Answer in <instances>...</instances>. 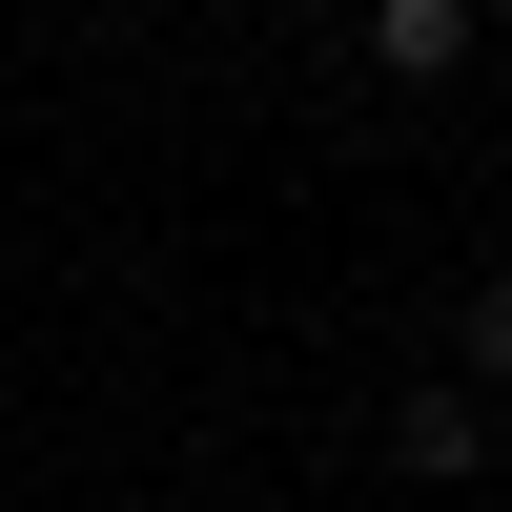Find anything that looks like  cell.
I'll list each match as a JSON object with an SVG mask.
<instances>
[{
  "instance_id": "obj_3",
  "label": "cell",
  "mask_w": 512,
  "mask_h": 512,
  "mask_svg": "<svg viewBox=\"0 0 512 512\" xmlns=\"http://www.w3.org/2000/svg\"><path fill=\"white\" fill-rule=\"evenodd\" d=\"M472 369H512V267H492V287H472Z\"/></svg>"
},
{
  "instance_id": "obj_2",
  "label": "cell",
  "mask_w": 512,
  "mask_h": 512,
  "mask_svg": "<svg viewBox=\"0 0 512 512\" xmlns=\"http://www.w3.org/2000/svg\"><path fill=\"white\" fill-rule=\"evenodd\" d=\"M390 451H410V472H431V492H451V472H472V451H492V431H472V390H410V410H390Z\"/></svg>"
},
{
  "instance_id": "obj_1",
  "label": "cell",
  "mask_w": 512,
  "mask_h": 512,
  "mask_svg": "<svg viewBox=\"0 0 512 512\" xmlns=\"http://www.w3.org/2000/svg\"><path fill=\"white\" fill-rule=\"evenodd\" d=\"M369 62H390V82H451V62H472V0H369Z\"/></svg>"
}]
</instances>
